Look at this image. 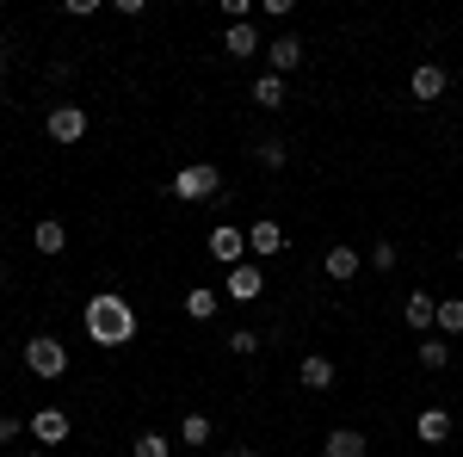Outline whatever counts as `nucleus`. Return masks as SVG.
<instances>
[{"mask_svg": "<svg viewBox=\"0 0 463 457\" xmlns=\"http://www.w3.org/2000/svg\"><path fill=\"white\" fill-rule=\"evenodd\" d=\"M87 340L93 347H130L137 340V309L118 297V290H99V297H87Z\"/></svg>", "mask_w": 463, "mask_h": 457, "instance_id": "obj_1", "label": "nucleus"}, {"mask_svg": "<svg viewBox=\"0 0 463 457\" xmlns=\"http://www.w3.org/2000/svg\"><path fill=\"white\" fill-rule=\"evenodd\" d=\"M25 371L43 377V384L62 377V371H69V347H62L56 334H32V340H25Z\"/></svg>", "mask_w": 463, "mask_h": 457, "instance_id": "obj_2", "label": "nucleus"}, {"mask_svg": "<svg viewBox=\"0 0 463 457\" xmlns=\"http://www.w3.org/2000/svg\"><path fill=\"white\" fill-rule=\"evenodd\" d=\"M216 186H222V174H216L211 161H192V167H179V174H174L167 192H174L179 205H204V198H216Z\"/></svg>", "mask_w": 463, "mask_h": 457, "instance_id": "obj_3", "label": "nucleus"}, {"mask_svg": "<svg viewBox=\"0 0 463 457\" xmlns=\"http://www.w3.org/2000/svg\"><path fill=\"white\" fill-rule=\"evenodd\" d=\"M43 124H50V137L62 142V148H74V142L87 137V111L74 106V100H62V106H50V118H43Z\"/></svg>", "mask_w": 463, "mask_h": 457, "instance_id": "obj_4", "label": "nucleus"}, {"mask_svg": "<svg viewBox=\"0 0 463 457\" xmlns=\"http://www.w3.org/2000/svg\"><path fill=\"white\" fill-rule=\"evenodd\" d=\"M204 253H211L216 266H229V272H235V266H241V253H248V235H241V229H229V223H216L211 242H204Z\"/></svg>", "mask_w": 463, "mask_h": 457, "instance_id": "obj_5", "label": "nucleus"}, {"mask_svg": "<svg viewBox=\"0 0 463 457\" xmlns=\"http://www.w3.org/2000/svg\"><path fill=\"white\" fill-rule=\"evenodd\" d=\"M303 56H309V50H303V37H290V32H279L272 43H266V69L279 74V81H285L290 69H303Z\"/></svg>", "mask_w": 463, "mask_h": 457, "instance_id": "obj_6", "label": "nucleus"}, {"mask_svg": "<svg viewBox=\"0 0 463 457\" xmlns=\"http://www.w3.org/2000/svg\"><path fill=\"white\" fill-rule=\"evenodd\" d=\"M260 290H266L260 266H248V260H241V266L229 272V290H222V297H229V303H260Z\"/></svg>", "mask_w": 463, "mask_h": 457, "instance_id": "obj_7", "label": "nucleus"}, {"mask_svg": "<svg viewBox=\"0 0 463 457\" xmlns=\"http://www.w3.org/2000/svg\"><path fill=\"white\" fill-rule=\"evenodd\" d=\"M402 321H408L414 334H432V321H439V297H432V290H414V297L402 303Z\"/></svg>", "mask_w": 463, "mask_h": 457, "instance_id": "obj_8", "label": "nucleus"}, {"mask_svg": "<svg viewBox=\"0 0 463 457\" xmlns=\"http://www.w3.org/2000/svg\"><path fill=\"white\" fill-rule=\"evenodd\" d=\"M248 253H260V260H272V253H285V229L272 223V216H260L248 229Z\"/></svg>", "mask_w": 463, "mask_h": 457, "instance_id": "obj_9", "label": "nucleus"}, {"mask_svg": "<svg viewBox=\"0 0 463 457\" xmlns=\"http://www.w3.org/2000/svg\"><path fill=\"white\" fill-rule=\"evenodd\" d=\"M32 439L37 445H62V439H69V414H62V408H37L32 414Z\"/></svg>", "mask_w": 463, "mask_h": 457, "instance_id": "obj_10", "label": "nucleus"}, {"mask_svg": "<svg viewBox=\"0 0 463 457\" xmlns=\"http://www.w3.org/2000/svg\"><path fill=\"white\" fill-rule=\"evenodd\" d=\"M445 87H451V74L439 69V62H420V69H414V100H420V106L445 100Z\"/></svg>", "mask_w": 463, "mask_h": 457, "instance_id": "obj_11", "label": "nucleus"}, {"mask_svg": "<svg viewBox=\"0 0 463 457\" xmlns=\"http://www.w3.org/2000/svg\"><path fill=\"white\" fill-rule=\"evenodd\" d=\"M297 377H303V389H334V377H340V371H334V358H327V352H309V358H303V365H297Z\"/></svg>", "mask_w": 463, "mask_h": 457, "instance_id": "obj_12", "label": "nucleus"}, {"mask_svg": "<svg viewBox=\"0 0 463 457\" xmlns=\"http://www.w3.org/2000/svg\"><path fill=\"white\" fill-rule=\"evenodd\" d=\"M371 445H364V433L358 426H334L327 439H321V457H364Z\"/></svg>", "mask_w": 463, "mask_h": 457, "instance_id": "obj_13", "label": "nucleus"}, {"mask_svg": "<svg viewBox=\"0 0 463 457\" xmlns=\"http://www.w3.org/2000/svg\"><path fill=\"white\" fill-rule=\"evenodd\" d=\"M358 266H364V253H358V247H327V260H321V272H327L334 284L358 279Z\"/></svg>", "mask_w": 463, "mask_h": 457, "instance_id": "obj_14", "label": "nucleus"}, {"mask_svg": "<svg viewBox=\"0 0 463 457\" xmlns=\"http://www.w3.org/2000/svg\"><path fill=\"white\" fill-rule=\"evenodd\" d=\"M32 247H37V253H50V260H56V253L69 247V229H62L56 216H43V223L32 229Z\"/></svg>", "mask_w": 463, "mask_h": 457, "instance_id": "obj_15", "label": "nucleus"}, {"mask_svg": "<svg viewBox=\"0 0 463 457\" xmlns=\"http://www.w3.org/2000/svg\"><path fill=\"white\" fill-rule=\"evenodd\" d=\"M222 50H229L235 62H248V56H260V32H253V25H229V32H222Z\"/></svg>", "mask_w": 463, "mask_h": 457, "instance_id": "obj_16", "label": "nucleus"}, {"mask_svg": "<svg viewBox=\"0 0 463 457\" xmlns=\"http://www.w3.org/2000/svg\"><path fill=\"white\" fill-rule=\"evenodd\" d=\"M414 433H420V445H445V439H451V414H445V408H427V414L414 421Z\"/></svg>", "mask_w": 463, "mask_h": 457, "instance_id": "obj_17", "label": "nucleus"}, {"mask_svg": "<svg viewBox=\"0 0 463 457\" xmlns=\"http://www.w3.org/2000/svg\"><path fill=\"white\" fill-rule=\"evenodd\" d=\"M432 334H445V340H458V334H463V297H439V321H432Z\"/></svg>", "mask_w": 463, "mask_h": 457, "instance_id": "obj_18", "label": "nucleus"}, {"mask_svg": "<svg viewBox=\"0 0 463 457\" xmlns=\"http://www.w3.org/2000/svg\"><path fill=\"white\" fill-rule=\"evenodd\" d=\"M253 106H266V111H279V106H285V81H279L272 69L253 81Z\"/></svg>", "mask_w": 463, "mask_h": 457, "instance_id": "obj_19", "label": "nucleus"}, {"mask_svg": "<svg viewBox=\"0 0 463 457\" xmlns=\"http://www.w3.org/2000/svg\"><path fill=\"white\" fill-rule=\"evenodd\" d=\"M420 365H427V371H445V365H451V340H445V334H420Z\"/></svg>", "mask_w": 463, "mask_h": 457, "instance_id": "obj_20", "label": "nucleus"}, {"mask_svg": "<svg viewBox=\"0 0 463 457\" xmlns=\"http://www.w3.org/2000/svg\"><path fill=\"white\" fill-rule=\"evenodd\" d=\"M185 316H192V321H211L216 316V290H211V284H192V290H185Z\"/></svg>", "mask_w": 463, "mask_h": 457, "instance_id": "obj_21", "label": "nucleus"}, {"mask_svg": "<svg viewBox=\"0 0 463 457\" xmlns=\"http://www.w3.org/2000/svg\"><path fill=\"white\" fill-rule=\"evenodd\" d=\"M179 439H185V445H211V439H216L211 414H185V421H179Z\"/></svg>", "mask_w": 463, "mask_h": 457, "instance_id": "obj_22", "label": "nucleus"}, {"mask_svg": "<svg viewBox=\"0 0 463 457\" xmlns=\"http://www.w3.org/2000/svg\"><path fill=\"white\" fill-rule=\"evenodd\" d=\"M253 155H260V167H266V174H279V167H285V161H290V148H285V142H279V137H266V142H260V148H253Z\"/></svg>", "mask_w": 463, "mask_h": 457, "instance_id": "obj_23", "label": "nucleus"}, {"mask_svg": "<svg viewBox=\"0 0 463 457\" xmlns=\"http://www.w3.org/2000/svg\"><path fill=\"white\" fill-rule=\"evenodd\" d=\"M174 445H167V433H137V445H130V457H167Z\"/></svg>", "mask_w": 463, "mask_h": 457, "instance_id": "obj_24", "label": "nucleus"}, {"mask_svg": "<svg viewBox=\"0 0 463 457\" xmlns=\"http://www.w3.org/2000/svg\"><path fill=\"white\" fill-rule=\"evenodd\" d=\"M229 352H235V358H253V352H260V334H253V328H235V334H229Z\"/></svg>", "mask_w": 463, "mask_h": 457, "instance_id": "obj_25", "label": "nucleus"}, {"mask_svg": "<svg viewBox=\"0 0 463 457\" xmlns=\"http://www.w3.org/2000/svg\"><path fill=\"white\" fill-rule=\"evenodd\" d=\"M371 266H377V272H395V242H377V247H371Z\"/></svg>", "mask_w": 463, "mask_h": 457, "instance_id": "obj_26", "label": "nucleus"}, {"mask_svg": "<svg viewBox=\"0 0 463 457\" xmlns=\"http://www.w3.org/2000/svg\"><path fill=\"white\" fill-rule=\"evenodd\" d=\"M13 439H19V421H13V414H0V445H13Z\"/></svg>", "mask_w": 463, "mask_h": 457, "instance_id": "obj_27", "label": "nucleus"}, {"mask_svg": "<svg viewBox=\"0 0 463 457\" xmlns=\"http://www.w3.org/2000/svg\"><path fill=\"white\" fill-rule=\"evenodd\" d=\"M229 457H260V452H248V445H235V452H229Z\"/></svg>", "mask_w": 463, "mask_h": 457, "instance_id": "obj_28", "label": "nucleus"}, {"mask_svg": "<svg viewBox=\"0 0 463 457\" xmlns=\"http://www.w3.org/2000/svg\"><path fill=\"white\" fill-rule=\"evenodd\" d=\"M0 74H6V43H0Z\"/></svg>", "mask_w": 463, "mask_h": 457, "instance_id": "obj_29", "label": "nucleus"}, {"mask_svg": "<svg viewBox=\"0 0 463 457\" xmlns=\"http://www.w3.org/2000/svg\"><path fill=\"white\" fill-rule=\"evenodd\" d=\"M458 266H463V247H458Z\"/></svg>", "mask_w": 463, "mask_h": 457, "instance_id": "obj_30", "label": "nucleus"}, {"mask_svg": "<svg viewBox=\"0 0 463 457\" xmlns=\"http://www.w3.org/2000/svg\"><path fill=\"white\" fill-rule=\"evenodd\" d=\"M25 457H43V452H25Z\"/></svg>", "mask_w": 463, "mask_h": 457, "instance_id": "obj_31", "label": "nucleus"}, {"mask_svg": "<svg viewBox=\"0 0 463 457\" xmlns=\"http://www.w3.org/2000/svg\"><path fill=\"white\" fill-rule=\"evenodd\" d=\"M0 284H6V272H0Z\"/></svg>", "mask_w": 463, "mask_h": 457, "instance_id": "obj_32", "label": "nucleus"}]
</instances>
